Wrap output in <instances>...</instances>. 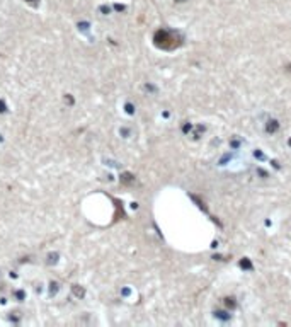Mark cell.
Masks as SVG:
<instances>
[{"label": "cell", "mask_w": 291, "mask_h": 327, "mask_svg": "<svg viewBox=\"0 0 291 327\" xmlns=\"http://www.w3.org/2000/svg\"><path fill=\"white\" fill-rule=\"evenodd\" d=\"M73 291H75V295H77V297H82V295H83V290H82V288L79 290L77 286H73Z\"/></svg>", "instance_id": "6da1fadb"}, {"label": "cell", "mask_w": 291, "mask_h": 327, "mask_svg": "<svg viewBox=\"0 0 291 327\" xmlns=\"http://www.w3.org/2000/svg\"><path fill=\"white\" fill-rule=\"evenodd\" d=\"M31 2H32V0H31Z\"/></svg>", "instance_id": "3957f363"}, {"label": "cell", "mask_w": 291, "mask_h": 327, "mask_svg": "<svg viewBox=\"0 0 291 327\" xmlns=\"http://www.w3.org/2000/svg\"><path fill=\"white\" fill-rule=\"evenodd\" d=\"M4 111H5V108H4V102L0 101V113H4Z\"/></svg>", "instance_id": "7a4b0ae2"}]
</instances>
